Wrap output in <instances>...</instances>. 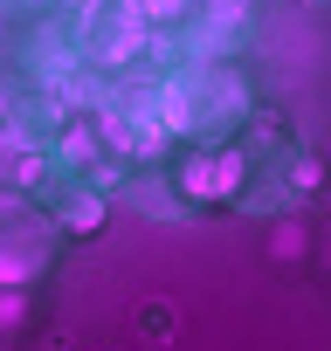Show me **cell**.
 <instances>
[{"label": "cell", "instance_id": "cell-1", "mask_svg": "<svg viewBox=\"0 0 331 351\" xmlns=\"http://www.w3.org/2000/svg\"><path fill=\"white\" fill-rule=\"evenodd\" d=\"M242 172H249V158H242V152H194V158L180 165V180H173V186H180L194 207H214L221 193H235V186H242Z\"/></svg>", "mask_w": 331, "mask_h": 351}]
</instances>
